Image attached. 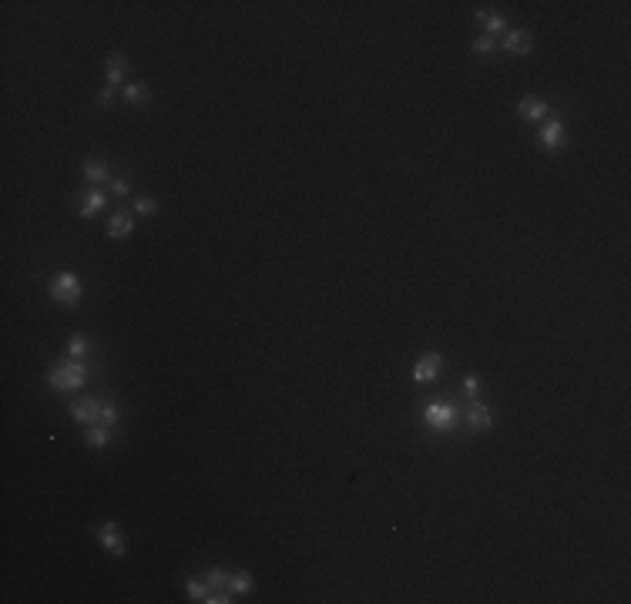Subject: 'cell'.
Masks as SVG:
<instances>
[{"instance_id": "22", "label": "cell", "mask_w": 631, "mask_h": 604, "mask_svg": "<svg viewBox=\"0 0 631 604\" xmlns=\"http://www.w3.org/2000/svg\"><path fill=\"white\" fill-rule=\"evenodd\" d=\"M460 393L467 396V400H477L480 396V379L470 373V376H463V383H460Z\"/></svg>"}, {"instance_id": "12", "label": "cell", "mask_w": 631, "mask_h": 604, "mask_svg": "<svg viewBox=\"0 0 631 604\" xmlns=\"http://www.w3.org/2000/svg\"><path fill=\"white\" fill-rule=\"evenodd\" d=\"M467 423L474 430H490L494 427V416H490V410L480 400H470V406H467Z\"/></svg>"}, {"instance_id": "20", "label": "cell", "mask_w": 631, "mask_h": 604, "mask_svg": "<svg viewBox=\"0 0 631 604\" xmlns=\"http://www.w3.org/2000/svg\"><path fill=\"white\" fill-rule=\"evenodd\" d=\"M125 101H128V104H145V101H148V88H145L141 81H131V84H125Z\"/></svg>"}, {"instance_id": "17", "label": "cell", "mask_w": 631, "mask_h": 604, "mask_svg": "<svg viewBox=\"0 0 631 604\" xmlns=\"http://www.w3.org/2000/svg\"><path fill=\"white\" fill-rule=\"evenodd\" d=\"M228 591H232L235 598L249 594V591H252V574H246V571H235V574L228 578Z\"/></svg>"}, {"instance_id": "9", "label": "cell", "mask_w": 631, "mask_h": 604, "mask_svg": "<svg viewBox=\"0 0 631 604\" xmlns=\"http://www.w3.org/2000/svg\"><path fill=\"white\" fill-rule=\"evenodd\" d=\"M440 352H427V356H420V363H417V370H413V379L417 383H433L437 373H440Z\"/></svg>"}, {"instance_id": "6", "label": "cell", "mask_w": 631, "mask_h": 604, "mask_svg": "<svg viewBox=\"0 0 631 604\" xmlns=\"http://www.w3.org/2000/svg\"><path fill=\"white\" fill-rule=\"evenodd\" d=\"M71 420H74V423H88V427L101 423V400L84 396V400L71 403Z\"/></svg>"}, {"instance_id": "27", "label": "cell", "mask_w": 631, "mask_h": 604, "mask_svg": "<svg viewBox=\"0 0 631 604\" xmlns=\"http://www.w3.org/2000/svg\"><path fill=\"white\" fill-rule=\"evenodd\" d=\"M111 94H114L111 88H101V94H98V104H101V108H111Z\"/></svg>"}, {"instance_id": "24", "label": "cell", "mask_w": 631, "mask_h": 604, "mask_svg": "<svg viewBox=\"0 0 631 604\" xmlns=\"http://www.w3.org/2000/svg\"><path fill=\"white\" fill-rule=\"evenodd\" d=\"M134 212H138V215H154V212H158V201L148 199V195H138V199H134Z\"/></svg>"}, {"instance_id": "5", "label": "cell", "mask_w": 631, "mask_h": 604, "mask_svg": "<svg viewBox=\"0 0 631 604\" xmlns=\"http://www.w3.org/2000/svg\"><path fill=\"white\" fill-rule=\"evenodd\" d=\"M564 145H568V134H564V125L557 121V118H551V121H544V128H541V148L551 151V154H557V151H564Z\"/></svg>"}, {"instance_id": "13", "label": "cell", "mask_w": 631, "mask_h": 604, "mask_svg": "<svg viewBox=\"0 0 631 604\" xmlns=\"http://www.w3.org/2000/svg\"><path fill=\"white\" fill-rule=\"evenodd\" d=\"M477 24H483V34L494 37V41H497V34L507 30V21L501 14H494V10H477Z\"/></svg>"}, {"instance_id": "11", "label": "cell", "mask_w": 631, "mask_h": 604, "mask_svg": "<svg viewBox=\"0 0 631 604\" xmlns=\"http://www.w3.org/2000/svg\"><path fill=\"white\" fill-rule=\"evenodd\" d=\"M521 118L524 121H541L544 114H551V108H548V101L544 98H534V94H528V98H521Z\"/></svg>"}, {"instance_id": "26", "label": "cell", "mask_w": 631, "mask_h": 604, "mask_svg": "<svg viewBox=\"0 0 631 604\" xmlns=\"http://www.w3.org/2000/svg\"><path fill=\"white\" fill-rule=\"evenodd\" d=\"M84 352H88V339H84V336H74V339L68 343V356H71V359H81Z\"/></svg>"}, {"instance_id": "15", "label": "cell", "mask_w": 631, "mask_h": 604, "mask_svg": "<svg viewBox=\"0 0 631 604\" xmlns=\"http://www.w3.org/2000/svg\"><path fill=\"white\" fill-rule=\"evenodd\" d=\"M84 178H88V181H94V185H104V181L111 178L108 161H101V158H88V161H84Z\"/></svg>"}, {"instance_id": "25", "label": "cell", "mask_w": 631, "mask_h": 604, "mask_svg": "<svg viewBox=\"0 0 631 604\" xmlns=\"http://www.w3.org/2000/svg\"><path fill=\"white\" fill-rule=\"evenodd\" d=\"M108 192L118 195V199H121V195H131V181H128V178H111V181H108Z\"/></svg>"}, {"instance_id": "18", "label": "cell", "mask_w": 631, "mask_h": 604, "mask_svg": "<svg viewBox=\"0 0 631 604\" xmlns=\"http://www.w3.org/2000/svg\"><path fill=\"white\" fill-rule=\"evenodd\" d=\"M228 578H232V574H228L226 567H208V571H205V581H208L212 591H228ZM228 594H232V591H228Z\"/></svg>"}, {"instance_id": "7", "label": "cell", "mask_w": 631, "mask_h": 604, "mask_svg": "<svg viewBox=\"0 0 631 604\" xmlns=\"http://www.w3.org/2000/svg\"><path fill=\"white\" fill-rule=\"evenodd\" d=\"M104 205H108V192H101V188H91V192H84V195H81L77 215H81V219H94L98 212H104Z\"/></svg>"}, {"instance_id": "4", "label": "cell", "mask_w": 631, "mask_h": 604, "mask_svg": "<svg viewBox=\"0 0 631 604\" xmlns=\"http://www.w3.org/2000/svg\"><path fill=\"white\" fill-rule=\"evenodd\" d=\"M98 534V541H101V547L108 554H114V557H125V537H121V527L114 524V521H108V524H101V527L94 530Z\"/></svg>"}, {"instance_id": "14", "label": "cell", "mask_w": 631, "mask_h": 604, "mask_svg": "<svg viewBox=\"0 0 631 604\" xmlns=\"http://www.w3.org/2000/svg\"><path fill=\"white\" fill-rule=\"evenodd\" d=\"M131 232H134V219H131L128 212H114L111 222H108V235H111V239H128Z\"/></svg>"}, {"instance_id": "8", "label": "cell", "mask_w": 631, "mask_h": 604, "mask_svg": "<svg viewBox=\"0 0 631 604\" xmlns=\"http://www.w3.org/2000/svg\"><path fill=\"white\" fill-rule=\"evenodd\" d=\"M125 71H128V54L121 50H114L111 57H108V81H104V88H121L125 84Z\"/></svg>"}, {"instance_id": "16", "label": "cell", "mask_w": 631, "mask_h": 604, "mask_svg": "<svg viewBox=\"0 0 631 604\" xmlns=\"http://www.w3.org/2000/svg\"><path fill=\"white\" fill-rule=\"evenodd\" d=\"M84 443H88V447H91V450H104V447H108V443H111V427H98V423H94V427H88V433H84Z\"/></svg>"}, {"instance_id": "10", "label": "cell", "mask_w": 631, "mask_h": 604, "mask_svg": "<svg viewBox=\"0 0 631 604\" xmlns=\"http://www.w3.org/2000/svg\"><path fill=\"white\" fill-rule=\"evenodd\" d=\"M504 50L507 54H530V50H534V37H530L528 30H507Z\"/></svg>"}, {"instance_id": "2", "label": "cell", "mask_w": 631, "mask_h": 604, "mask_svg": "<svg viewBox=\"0 0 631 604\" xmlns=\"http://www.w3.org/2000/svg\"><path fill=\"white\" fill-rule=\"evenodd\" d=\"M423 420H427L430 430L437 433H447V430L457 427V406L450 400H433L423 406Z\"/></svg>"}, {"instance_id": "19", "label": "cell", "mask_w": 631, "mask_h": 604, "mask_svg": "<svg viewBox=\"0 0 631 604\" xmlns=\"http://www.w3.org/2000/svg\"><path fill=\"white\" fill-rule=\"evenodd\" d=\"M208 591H212V587H208V581L205 578H192L188 584H185V594H188L192 601H199V604L208 601Z\"/></svg>"}, {"instance_id": "3", "label": "cell", "mask_w": 631, "mask_h": 604, "mask_svg": "<svg viewBox=\"0 0 631 604\" xmlns=\"http://www.w3.org/2000/svg\"><path fill=\"white\" fill-rule=\"evenodd\" d=\"M51 299L61 302V305H77L81 302V279L74 276V272H57V276L51 279Z\"/></svg>"}, {"instance_id": "1", "label": "cell", "mask_w": 631, "mask_h": 604, "mask_svg": "<svg viewBox=\"0 0 631 604\" xmlns=\"http://www.w3.org/2000/svg\"><path fill=\"white\" fill-rule=\"evenodd\" d=\"M84 379H88V366L81 359H64V363H57L51 373H48V383H51V390H57V393L81 390Z\"/></svg>"}, {"instance_id": "21", "label": "cell", "mask_w": 631, "mask_h": 604, "mask_svg": "<svg viewBox=\"0 0 631 604\" xmlns=\"http://www.w3.org/2000/svg\"><path fill=\"white\" fill-rule=\"evenodd\" d=\"M118 416H121V413H118L114 400H101V423L104 427H114V423H118Z\"/></svg>"}, {"instance_id": "23", "label": "cell", "mask_w": 631, "mask_h": 604, "mask_svg": "<svg viewBox=\"0 0 631 604\" xmlns=\"http://www.w3.org/2000/svg\"><path fill=\"white\" fill-rule=\"evenodd\" d=\"M494 50H497V41L487 37V34H480L477 41H474V54H480V57H487V54H494Z\"/></svg>"}]
</instances>
